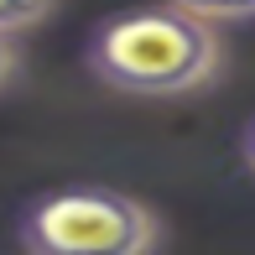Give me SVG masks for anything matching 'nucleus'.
<instances>
[{
	"instance_id": "obj_1",
	"label": "nucleus",
	"mask_w": 255,
	"mask_h": 255,
	"mask_svg": "<svg viewBox=\"0 0 255 255\" xmlns=\"http://www.w3.org/2000/svg\"><path fill=\"white\" fill-rule=\"evenodd\" d=\"M84 63L99 84L120 89V94L167 99L214 84V73L224 68V47L203 16L161 0V5L120 10V16L99 21L84 47Z\"/></svg>"
},
{
	"instance_id": "obj_2",
	"label": "nucleus",
	"mask_w": 255,
	"mask_h": 255,
	"mask_svg": "<svg viewBox=\"0 0 255 255\" xmlns=\"http://www.w3.org/2000/svg\"><path fill=\"white\" fill-rule=\"evenodd\" d=\"M26 255H151L161 219L115 188H52L16 219Z\"/></svg>"
},
{
	"instance_id": "obj_3",
	"label": "nucleus",
	"mask_w": 255,
	"mask_h": 255,
	"mask_svg": "<svg viewBox=\"0 0 255 255\" xmlns=\"http://www.w3.org/2000/svg\"><path fill=\"white\" fill-rule=\"evenodd\" d=\"M57 0H0V37H16V31H31L37 21L52 16Z\"/></svg>"
},
{
	"instance_id": "obj_4",
	"label": "nucleus",
	"mask_w": 255,
	"mask_h": 255,
	"mask_svg": "<svg viewBox=\"0 0 255 255\" xmlns=\"http://www.w3.org/2000/svg\"><path fill=\"white\" fill-rule=\"evenodd\" d=\"M172 5L203 16L208 26H219V21H250L255 16V0H172Z\"/></svg>"
},
{
	"instance_id": "obj_5",
	"label": "nucleus",
	"mask_w": 255,
	"mask_h": 255,
	"mask_svg": "<svg viewBox=\"0 0 255 255\" xmlns=\"http://www.w3.org/2000/svg\"><path fill=\"white\" fill-rule=\"evenodd\" d=\"M16 68H21L16 42H10V37H0V84H10V78H16Z\"/></svg>"
},
{
	"instance_id": "obj_6",
	"label": "nucleus",
	"mask_w": 255,
	"mask_h": 255,
	"mask_svg": "<svg viewBox=\"0 0 255 255\" xmlns=\"http://www.w3.org/2000/svg\"><path fill=\"white\" fill-rule=\"evenodd\" d=\"M240 151H245V161H250V167H255V120L245 125V141H240Z\"/></svg>"
}]
</instances>
